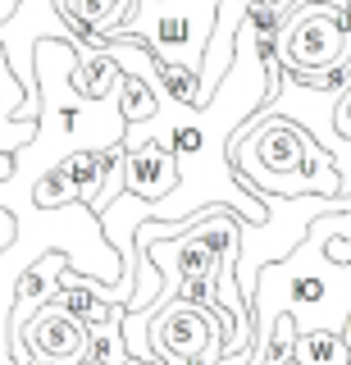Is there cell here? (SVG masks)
I'll return each instance as SVG.
<instances>
[{
    "instance_id": "cell-1",
    "label": "cell",
    "mask_w": 351,
    "mask_h": 365,
    "mask_svg": "<svg viewBox=\"0 0 351 365\" xmlns=\"http://www.w3.org/2000/svg\"><path fill=\"white\" fill-rule=\"evenodd\" d=\"M347 237L351 242V210L320 215L305 233V242L278 265H265L256 274V288L246 292V311H251V342H265V334L288 315L297 334L324 329V334H342L351 315V265L328 260V242Z\"/></svg>"
},
{
    "instance_id": "cell-2",
    "label": "cell",
    "mask_w": 351,
    "mask_h": 365,
    "mask_svg": "<svg viewBox=\"0 0 351 365\" xmlns=\"http://www.w3.org/2000/svg\"><path fill=\"white\" fill-rule=\"evenodd\" d=\"M229 165L233 174H242L246 187L260 192H274L288 178H310L315 197H342V174L333 169V160L315 146V137L301 123L278 119V114H260L233 133Z\"/></svg>"
},
{
    "instance_id": "cell-3",
    "label": "cell",
    "mask_w": 351,
    "mask_h": 365,
    "mask_svg": "<svg viewBox=\"0 0 351 365\" xmlns=\"http://www.w3.org/2000/svg\"><path fill=\"white\" fill-rule=\"evenodd\" d=\"M214 5L219 0H137V14L105 37V46H142L155 64H183L201 78Z\"/></svg>"
},
{
    "instance_id": "cell-4",
    "label": "cell",
    "mask_w": 351,
    "mask_h": 365,
    "mask_svg": "<svg viewBox=\"0 0 351 365\" xmlns=\"http://www.w3.org/2000/svg\"><path fill=\"white\" fill-rule=\"evenodd\" d=\"M278 73L310 78L351 64V14L333 5H301L278 23L274 37Z\"/></svg>"
},
{
    "instance_id": "cell-5",
    "label": "cell",
    "mask_w": 351,
    "mask_h": 365,
    "mask_svg": "<svg viewBox=\"0 0 351 365\" xmlns=\"http://www.w3.org/2000/svg\"><path fill=\"white\" fill-rule=\"evenodd\" d=\"M246 9H251V0H219L214 5V28H210V41H206V60H201V106L214 96V87L224 83V73L233 68L237 60V37H242L246 28Z\"/></svg>"
},
{
    "instance_id": "cell-6",
    "label": "cell",
    "mask_w": 351,
    "mask_h": 365,
    "mask_svg": "<svg viewBox=\"0 0 351 365\" xmlns=\"http://www.w3.org/2000/svg\"><path fill=\"white\" fill-rule=\"evenodd\" d=\"M60 269H69V256H64V251H46L41 260H32V265L19 274V283H14V302H9V319H5V338H9V342L19 338V329H23L37 311L55 306Z\"/></svg>"
},
{
    "instance_id": "cell-7",
    "label": "cell",
    "mask_w": 351,
    "mask_h": 365,
    "mask_svg": "<svg viewBox=\"0 0 351 365\" xmlns=\"http://www.w3.org/2000/svg\"><path fill=\"white\" fill-rule=\"evenodd\" d=\"M174 187H178V165H174L169 151H160V146L123 151V160H119V197L128 192V197L155 205V201H164Z\"/></svg>"
},
{
    "instance_id": "cell-8",
    "label": "cell",
    "mask_w": 351,
    "mask_h": 365,
    "mask_svg": "<svg viewBox=\"0 0 351 365\" xmlns=\"http://www.w3.org/2000/svg\"><path fill=\"white\" fill-rule=\"evenodd\" d=\"M96 288L100 283L96 279H83V274H73V269H60V288H55V306H60V311H69L78 324H105L110 319V311H115V306H105L96 297Z\"/></svg>"
},
{
    "instance_id": "cell-9",
    "label": "cell",
    "mask_w": 351,
    "mask_h": 365,
    "mask_svg": "<svg viewBox=\"0 0 351 365\" xmlns=\"http://www.w3.org/2000/svg\"><path fill=\"white\" fill-rule=\"evenodd\" d=\"M119 78H123L119 60L100 46V51H92V55H78L69 83H73V91L83 101H105V96H115V91H119Z\"/></svg>"
},
{
    "instance_id": "cell-10",
    "label": "cell",
    "mask_w": 351,
    "mask_h": 365,
    "mask_svg": "<svg viewBox=\"0 0 351 365\" xmlns=\"http://www.w3.org/2000/svg\"><path fill=\"white\" fill-rule=\"evenodd\" d=\"M128 347H123V306L110 311L105 324H92L87 329V351L78 365H128Z\"/></svg>"
},
{
    "instance_id": "cell-11",
    "label": "cell",
    "mask_w": 351,
    "mask_h": 365,
    "mask_svg": "<svg viewBox=\"0 0 351 365\" xmlns=\"http://www.w3.org/2000/svg\"><path fill=\"white\" fill-rule=\"evenodd\" d=\"M288 365H351V351L342 347V338H337V334L310 329V334L292 338V361Z\"/></svg>"
},
{
    "instance_id": "cell-12",
    "label": "cell",
    "mask_w": 351,
    "mask_h": 365,
    "mask_svg": "<svg viewBox=\"0 0 351 365\" xmlns=\"http://www.w3.org/2000/svg\"><path fill=\"white\" fill-rule=\"evenodd\" d=\"M328 160H333V169L342 174V197H351V142H333Z\"/></svg>"
},
{
    "instance_id": "cell-13",
    "label": "cell",
    "mask_w": 351,
    "mask_h": 365,
    "mask_svg": "<svg viewBox=\"0 0 351 365\" xmlns=\"http://www.w3.org/2000/svg\"><path fill=\"white\" fill-rule=\"evenodd\" d=\"M337 338H342V347L351 351V315H347V324H342V334H337Z\"/></svg>"
}]
</instances>
